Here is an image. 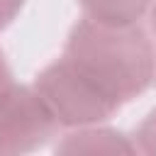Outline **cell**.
Segmentation results:
<instances>
[{"instance_id": "6da1fadb", "label": "cell", "mask_w": 156, "mask_h": 156, "mask_svg": "<svg viewBox=\"0 0 156 156\" xmlns=\"http://www.w3.org/2000/svg\"><path fill=\"white\" fill-rule=\"evenodd\" d=\"M63 54L119 105L141 95L156 78V51L139 24H105L83 17L73 24Z\"/></svg>"}, {"instance_id": "7a4b0ae2", "label": "cell", "mask_w": 156, "mask_h": 156, "mask_svg": "<svg viewBox=\"0 0 156 156\" xmlns=\"http://www.w3.org/2000/svg\"><path fill=\"white\" fill-rule=\"evenodd\" d=\"M34 90L54 112L58 127H93L110 119L122 105L66 54L49 63L37 78Z\"/></svg>"}, {"instance_id": "3957f363", "label": "cell", "mask_w": 156, "mask_h": 156, "mask_svg": "<svg viewBox=\"0 0 156 156\" xmlns=\"http://www.w3.org/2000/svg\"><path fill=\"white\" fill-rule=\"evenodd\" d=\"M56 129L58 122L34 85H12L0 98V154L32 151L49 141Z\"/></svg>"}, {"instance_id": "277c9868", "label": "cell", "mask_w": 156, "mask_h": 156, "mask_svg": "<svg viewBox=\"0 0 156 156\" xmlns=\"http://www.w3.org/2000/svg\"><path fill=\"white\" fill-rule=\"evenodd\" d=\"M154 0H78L83 17L105 24H139Z\"/></svg>"}, {"instance_id": "5b68a950", "label": "cell", "mask_w": 156, "mask_h": 156, "mask_svg": "<svg viewBox=\"0 0 156 156\" xmlns=\"http://www.w3.org/2000/svg\"><path fill=\"white\" fill-rule=\"evenodd\" d=\"M122 134L105 127H78V132L66 134V141L56 146V151H134L136 144H127L119 139Z\"/></svg>"}, {"instance_id": "8992f818", "label": "cell", "mask_w": 156, "mask_h": 156, "mask_svg": "<svg viewBox=\"0 0 156 156\" xmlns=\"http://www.w3.org/2000/svg\"><path fill=\"white\" fill-rule=\"evenodd\" d=\"M22 5H24V0H0V29H5L17 17Z\"/></svg>"}, {"instance_id": "52a82bcc", "label": "cell", "mask_w": 156, "mask_h": 156, "mask_svg": "<svg viewBox=\"0 0 156 156\" xmlns=\"http://www.w3.org/2000/svg\"><path fill=\"white\" fill-rule=\"evenodd\" d=\"M12 85H15L12 71H10V66H7V61H5V56H2V51H0V98H2Z\"/></svg>"}, {"instance_id": "ba28073f", "label": "cell", "mask_w": 156, "mask_h": 156, "mask_svg": "<svg viewBox=\"0 0 156 156\" xmlns=\"http://www.w3.org/2000/svg\"><path fill=\"white\" fill-rule=\"evenodd\" d=\"M149 24H151V34L156 37V0H154L151 7H149Z\"/></svg>"}]
</instances>
